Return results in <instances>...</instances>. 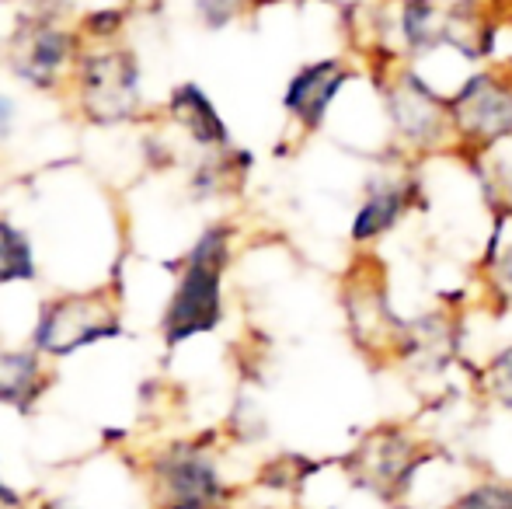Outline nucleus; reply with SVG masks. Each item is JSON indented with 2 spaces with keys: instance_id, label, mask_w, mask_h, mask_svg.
Returning <instances> with one entry per match:
<instances>
[{
  "instance_id": "1",
  "label": "nucleus",
  "mask_w": 512,
  "mask_h": 509,
  "mask_svg": "<svg viewBox=\"0 0 512 509\" xmlns=\"http://www.w3.org/2000/svg\"><path fill=\"white\" fill-rule=\"evenodd\" d=\"M377 95L391 126L394 147L405 157H429L457 150L446 95L401 56H387L377 70Z\"/></svg>"
},
{
  "instance_id": "2",
  "label": "nucleus",
  "mask_w": 512,
  "mask_h": 509,
  "mask_svg": "<svg viewBox=\"0 0 512 509\" xmlns=\"http://www.w3.org/2000/svg\"><path fill=\"white\" fill-rule=\"evenodd\" d=\"M230 265V227H209L185 258L182 283L164 314V342L213 332L223 321V269Z\"/></svg>"
},
{
  "instance_id": "3",
  "label": "nucleus",
  "mask_w": 512,
  "mask_h": 509,
  "mask_svg": "<svg viewBox=\"0 0 512 509\" xmlns=\"http://www.w3.org/2000/svg\"><path fill=\"white\" fill-rule=\"evenodd\" d=\"M460 154H488L512 143V67L478 63L446 95Z\"/></svg>"
},
{
  "instance_id": "4",
  "label": "nucleus",
  "mask_w": 512,
  "mask_h": 509,
  "mask_svg": "<svg viewBox=\"0 0 512 509\" xmlns=\"http://www.w3.org/2000/svg\"><path fill=\"white\" fill-rule=\"evenodd\" d=\"M429 461V450L405 426H380L359 443L345 468L359 489L377 492L387 503H401L415 485L418 471L429 468Z\"/></svg>"
},
{
  "instance_id": "5",
  "label": "nucleus",
  "mask_w": 512,
  "mask_h": 509,
  "mask_svg": "<svg viewBox=\"0 0 512 509\" xmlns=\"http://www.w3.org/2000/svg\"><path fill=\"white\" fill-rule=\"evenodd\" d=\"M425 182L415 171H384L373 175L363 189V199L356 206L352 217L349 238L356 248H370L377 241H384L391 231H398L408 220V213L425 210Z\"/></svg>"
},
{
  "instance_id": "6",
  "label": "nucleus",
  "mask_w": 512,
  "mask_h": 509,
  "mask_svg": "<svg viewBox=\"0 0 512 509\" xmlns=\"http://www.w3.org/2000/svg\"><path fill=\"white\" fill-rule=\"evenodd\" d=\"M108 335H119V318H115V307L108 304V297L98 290L81 293V297H60L42 307L35 346L53 356H67L98 339H108Z\"/></svg>"
},
{
  "instance_id": "7",
  "label": "nucleus",
  "mask_w": 512,
  "mask_h": 509,
  "mask_svg": "<svg viewBox=\"0 0 512 509\" xmlns=\"http://www.w3.org/2000/svg\"><path fill=\"white\" fill-rule=\"evenodd\" d=\"M352 77H356V67H352L349 56H321V60L304 63L283 91L286 116L304 133H317L328 123L338 95L349 88Z\"/></svg>"
},
{
  "instance_id": "8",
  "label": "nucleus",
  "mask_w": 512,
  "mask_h": 509,
  "mask_svg": "<svg viewBox=\"0 0 512 509\" xmlns=\"http://www.w3.org/2000/svg\"><path fill=\"white\" fill-rule=\"evenodd\" d=\"M157 485L164 509H220L227 499L216 464L192 447H175L157 461Z\"/></svg>"
},
{
  "instance_id": "9",
  "label": "nucleus",
  "mask_w": 512,
  "mask_h": 509,
  "mask_svg": "<svg viewBox=\"0 0 512 509\" xmlns=\"http://www.w3.org/2000/svg\"><path fill=\"white\" fill-rule=\"evenodd\" d=\"M84 109L95 123H119L136 109V60L129 53H98L81 70Z\"/></svg>"
},
{
  "instance_id": "10",
  "label": "nucleus",
  "mask_w": 512,
  "mask_h": 509,
  "mask_svg": "<svg viewBox=\"0 0 512 509\" xmlns=\"http://www.w3.org/2000/svg\"><path fill=\"white\" fill-rule=\"evenodd\" d=\"M387 28L394 35V56L408 63L429 60L446 49V4L443 0H394Z\"/></svg>"
},
{
  "instance_id": "11",
  "label": "nucleus",
  "mask_w": 512,
  "mask_h": 509,
  "mask_svg": "<svg viewBox=\"0 0 512 509\" xmlns=\"http://www.w3.org/2000/svg\"><path fill=\"white\" fill-rule=\"evenodd\" d=\"M70 53V39L63 32H56L49 21H35V25H25L14 39V70L21 77H28L32 84L46 88L53 84L56 70L63 67Z\"/></svg>"
},
{
  "instance_id": "12",
  "label": "nucleus",
  "mask_w": 512,
  "mask_h": 509,
  "mask_svg": "<svg viewBox=\"0 0 512 509\" xmlns=\"http://www.w3.org/2000/svg\"><path fill=\"white\" fill-rule=\"evenodd\" d=\"M171 116L189 129L192 140L203 143V147H227L230 143V133H227V126H223L216 105L209 102L206 91L196 88V84H182V88L171 95Z\"/></svg>"
},
{
  "instance_id": "13",
  "label": "nucleus",
  "mask_w": 512,
  "mask_h": 509,
  "mask_svg": "<svg viewBox=\"0 0 512 509\" xmlns=\"http://www.w3.org/2000/svg\"><path fill=\"white\" fill-rule=\"evenodd\" d=\"M42 391V370L32 353H0V401L28 408Z\"/></svg>"
},
{
  "instance_id": "14",
  "label": "nucleus",
  "mask_w": 512,
  "mask_h": 509,
  "mask_svg": "<svg viewBox=\"0 0 512 509\" xmlns=\"http://www.w3.org/2000/svg\"><path fill=\"white\" fill-rule=\"evenodd\" d=\"M512 224L509 210H495V227H492V241L485 248V272L488 283H492V293H499V300L506 307H512V238H506Z\"/></svg>"
},
{
  "instance_id": "15",
  "label": "nucleus",
  "mask_w": 512,
  "mask_h": 509,
  "mask_svg": "<svg viewBox=\"0 0 512 509\" xmlns=\"http://www.w3.org/2000/svg\"><path fill=\"white\" fill-rule=\"evenodd\" d=\"M478 394L502 412H512V342L495 349L478 370Z\"/></svg>"
},
{
  "instance_id": "16",
  "label": "nucleus",
  "mask_w": 512,
  "mask_h": 509,
  "mask_svg": "<svg viewBox=\"0 0 512 509\" xmlns=\"http://www.w3.org/2000/svg\"><path fill=\"white\" fill-rule=\"evenodd\" d=\"M32 276H35V265L25 234L0 220V283H14V279H32Z\"/></svg>"
},
{
  "instance_id": "17",
  "label": "nucleus",
  "mask_w": 512,
  "mask_h": 509,
  "mask_svg": "<svg viewBox=\"0 0 512 509\" xmlns=\"http://www.w3.org/2000/svg\"><path fill=\"white\" fill-rule=\"evenodd\" d=\"M443 509H512V485L499 482V478H485V482H474L464 492H457Z\"/></svg>"
},
{
  "instance_id": "18",
  "label": "nucleus",
  "mask_w": 512,
  "mask_h": 509,
  "mask_svg": "<svg viewBox=\"0 0 512 509\" xmlns=\"http://www.w3.org/2000/svg\"><path fill=\"white\" fill-rule=\"evenodd\" d=\"M314 471V461H304L300 454H283L262 471V482H269V489H300L307 482V475H314Z\"/></svg>"
},
{
  "instance_id": "19",
  "label": "nucleus",
  "mask_w": 512,
  "mask_h": 509,
  "mask_svg": "<svg viewBox=\"0 0 512 509\" xmlns=\"http://www.w3.org/2000/svg\"><path fill=\"white\" fill-rule=\"evenodd\" d=\"M251 7V0H196V11L206 28H227Z\"/></svg>"
},
{
  "instance_id": "20",
  "label": "nucleus",
  "mask_w": 512,
  "mask_h": 509,
  "mask_svg": "<svg viewBox=\"0 0 512 509\" xmlns=\"http://www.w3.org/2000/svg\"><path fill=\"white\" fill-rule=\"evenodd\" d=\"M0 509H21V499L11 489H4V485H0Z\"/></svg>"
},
{
  "instance_id": "21",
  "label": "nucleus",
  "mask_w": 512,
  "mask_h": 509,
  "mask_svg": "<svg viewBox=\"0 0 512 509\" xmlns=\"http://www.w3.org/2000/svg\"><path fill=\"white\" fill-rule=\"evenodd\" d=\"M46 509H63V506H60V503H49Z\"/></svg>"
}]
</instances>
